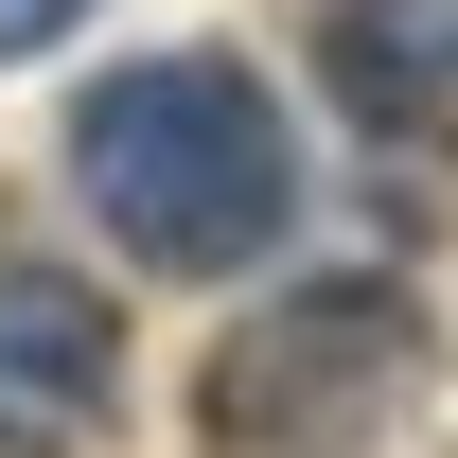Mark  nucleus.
I'll return each mask as SVG.
<instances>
[{"instance_id": "nucleus-1", "label": "nucleus", "mask_w": 458, "mask_h": 458, "mask_svg": "<svg viewBox=\"0 0 458 458\" xmlns=\"http://www.w3.org/2000/svg\"><path fill=\"white\" fill-rule=\"evenodd\" d=\"M71 194L123 265L159 283H229L265 265L300 212V123L247 54H123L89 106H71Z\"/></svg>"}, {"instance_id": "nucleus-2", "label": "nucleus", "mask_w": 458, "mask_h": 458, "mask_svg": "<svg viewBox=\"0 0 458 458\" xmlns=\"http://www.w3.org/2000/svg\"><path fill=\"white\" fill-rule=\"evenodd\" d=\"M423 300L335 265V283H283L265 318H229L212 370H194V441L212 458H370L423 405Z\"/></svg>"}, {"instance_id": "nucleus-3", "label": "nucleus", "mask_w": 458, "mask_h": 458, "mask_svg": "<svg viewBox=\"0 0 458 458\" xmlns=\"http://www.w3.org/2000/svg\"><path fill=\"white\" fill-rule=\"evenodd\" d=\"M123 423V318L71 265H0V458H71Z\"/></svg>"}, {"instance_id": "nucleus-4", "label": "nucleus", "mask_w": 458, "mask_h": 458, "mask_svg": "<svg viewBox=\"0 0 458 458\" xmlns=\"http://www.w3.org/2000/svg\"><path fill=\"white\" fill-rule=\"evenodd\" d=\"M71 18H89V0H0V54H54Z\"/></svg>"}]
</instances>
